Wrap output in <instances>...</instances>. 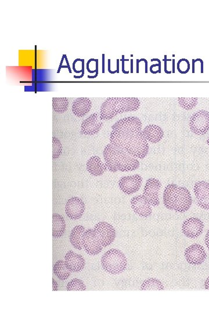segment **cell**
Here are the masks:
<instances>
[{
	"mask_svg": "<svg viewBox=\"0 0 209 313\" xmlns=\"http://www.w3.org/2000/svg\"><path fill=\"white\" fill-rule=\"evenodd\" d=\"M86 286L81 279L74 278L70 281L67 285V291H85Z\"/></svg>",
	"mask_w": 209,
	"mask_h": 313,
	"instance_id": "27",
	"label": "cell"
},
{
	"mask_svg": "<svg viewBox=\"0 0 209 313\" xmlns=\"http://www.w3.org/2000/svg\"><path fill=\"white\" fill-rule=\"evenodd\" d=\"M172 73H175V59H172Z\"/></svg>",
	"mask_w": 209,
	"mask_h": 313,
	"instance_id": "40",
	"label": "cell"
},
{
	"mask_svg": "<svg viewBox=\"0 0 209 313\" xmlns=\"http://www.w3.org/2000/svg\"><path fill=\"white\" fill-rule=\"evenodd\" d=\"M91 108L90 99L88 98H79L73 103L72 112L78 117H83L90 111Z\"/></svg>",
	"mask_w": 209,
	"mask_h": 313,
	"instance_id": "18",
	"label": "cell"
},
{
	"mask_svg": "<svg viewBox=\"0 0 209 313\" xmlns=\"http://www.w3.org/2000/svg\"><path fill=\"white\" fill-rule=\"evenodd\" d=\"M87 169L91 175L95 176H101L107 171V165L98 156H93L87 162Z\"/></svg>",
	"mask_w": 209,
	"mask_h": 313,
	"instance_id": "19",
	"label": "cell"
},
{
	"mask_svg": "<svg viewBox=\"0 0 209 313\" xmlns=\"http://www.w3.org/2000/svg\"><path fill=\"white\" fill-rule=\"evenodd\" d=\"M119 61H120V60L117 59V69H116V71H117V73H119Z\"/></svg>",
	"mask_w": 209,
	"mask_h": 313,
	"instance_id": "45",
	"label": "cell"
},
{
	"mask_svg": "<svg viewBox=\"0 0 209 313\" xmlns=\"http://www.w3.org/2000/svg\"><path fill=\"white\" fill-rule=\"evenodd\" d=\"M205 288L207 289H209V276L205 282Z\"/></svg>",
	"mask_w": 209,
	"mask_h": 313,
	"instance_id": "39",
	"label": "cell"
},
{
	"mask_svg": "<svg viewBox=\"0 0 209 313\" xmlns=\"http://www.w3.org/2000/svg\"><path fill=\"white\" fill-rule=\"evenodd\" d=\"M53 284V291H57L58 288V285L57 282H56L54 278L52 279Z\"/></svg>",
	"mask_w": 209,
	"mask_h": 313,
	"instance_id": "33",
	"label": "cell"
},
{
	"mask_svg": "<svg viewBox=\"0 0 209 313\" xmlns=\"http://www.w3.org/2000/svg\"><path fill=\"white\" fill-rule=\"evenodd\" d=\"M85 231L84 226H76L73 229L70 235V241L74 248L79 250H82L83 248V237Z\"/></svg>",
	"mask_w": 209,
	"mask_h": 313,
	"instance_id": "21",
	"label": "cell"
},
{
	"mask_svg": "<svg viewBox=\"0 0 209 313\" xmlns=\"http://www.w3.org/2000/svg\"><path fill=\"white\" fill-rule=\"evenodd\" d=\"M195 59H192V73H195Z\"/></svg>",
	"mask_w": 209,
	"mask_h": 313,
	"instance_id": "41",
	"label": "cell"
},
{
	"mask_svg": "<svg viewBox=\"0 0 209 313\" xmlns=\"http://www.w3.org/2000/svg\"><path fill=\"white\" fill-rule=\"evenodd\" d=\"M82 242L83 248L89 255H97L104 248L94 229H90L85 231Z\"/></svg>",
	"mask_w": 209,
	"mask_h": 313,
	"instance_id": "7",
	"label": "cell"
},
{
	"mask_svg": "<svg viewBox=\"0 0 209 313\" xmlns=\"http://www.w3.org/2000/svg\"><path fill=\"white\" fill-rule=\"evenodd\" d=\"M144 137L147 141L152 143H157L161 141L164 136L163 129L157 125H149L142 130Z\"/></svg>",
	"mask_w": 209,
	"mask_h": 313,
	"instance_id": "20",
	"label": "cell"
},
{
	"mask_svg": "<svg viewBox=\"0 0 209 313\" xmlns=\"http://www.w3.org/2000/svg\"><path fill=\"white\" fill-rule=\"evenodd\" d=\"M69 101L66 98H54L52 99L53 110L58 113H64L68 111Z\"/></svg>",
	"mask_w": 209,
	"mask_h": 313,
	"instance_id": "25",
	"label": "cell"
},
{
	"mask_svg": "<svg viewBox=\"0 0 209 313\" xmlns=\"http://www.w3.org/2000/svg\"><path fill=\"white\" fill-rule=\"evenodd\" d=\"M108 72L111 73V74H115V73H117V71L112 72L111 70V59H108Z\"/></svg>",
	"mask_w": 209,
	"mask_h": 313,
	"instance_id": "37",
	"label": "cell"
},
{
	"mask_svg": "<svg viewBox=\"0 0 209 313\" xmlns=\"http://www.w3.org/2000/svg\"><path fill=\"white\" fill-rule=\"evenodd\" d=\"M190 128L195 135H204L209 131V112L201 110L191 116Z\"/></svg>",
	"mask_w": 209,
	"mask_h": 313,
	"instance_id": "6",
	"label": "cell"
},
{
	"mask_svg": "<svg viewBox=\"0 0 209 313\" xmlns=\"http://www.w3.org/2000/svg\"><path fill=\"white\" fill-rule=\"evenodd\" d=\"M164 286L158 279L151 278L146 279L141 286V290H164Z\"/></svg>",
	"mask_w": 209,
	"mask_h": 313,
	"instance_id": "24",
	"label": "cell"
},
{
	"mask_svg": "<svg viewBox=\"0 0 209 313\" xmlns=\"http://www.w3.org/2000/svg\"><path fill=\"white\" fill-rule=\"evenodd\" d=\"M164 203L165 207L170 210L183 213L191 208L192 199L187 189L170 184L165 189Z\"/></svg>",
	"mask_w": 209,
	"mask_h": 313,
	"instance_id": "3",
	"label": "cell"
},
{
	"mask_svg": "<svg viewBox=\"0 0 209 313\" xmlns=\"http://www.w3.org/2000/svg\"><path fill=\"white\" fill-rule=\"evenodd\" d=\"M103 155L107 168L112 172L135 171L140 165L137 158L111 143L105 148Z\"/></svg>",
	"mask_w": 209,
	"mask_h": 313,
	"instance_id": "2",
	"label": "cell"
},
{
	"mask_svg": "<svg viewBox=\"0 0 209 313\" xmlns=\"http://www.w3.org/2000/svg\"><path fill=\"white\" fill-rule=\"evenodd\" d=\"M53 236L55 238L61 237L64 234L66 224L62 216L54 214L52 216Z\"/></svg>",
	"mask_w": 209,
	"mask_h": 313,
	"instance_id": "22",
	"label": "cell"
},
{
	"mask_svg": "<svg viewBox=\"0 0 209 313\" xmlns=\"http://www.w3.org/2000/svg\"><path fill=\"white\" fill-rule=\"evenodd\" d=\"M139 59H137V73H139Z\"/></svg>",
	"mask_w": 209,
	"mask_h": 313,
	"instance_id": "44",
	"label": "cell"
},
{
	"mask_svg": "<svg viewBox=\"0 0 209 313\" xmlns=\"http://www.w3.org/2000/svg\"><path fill=\"white\" fill-rule=\"evenodd\" d=\"M62 152V145L58 138H52V157L56 159L59 157Z\"/></svg>",
	"mask_w": 209,
	"mask_h": 313,
	"instance_id": "28",
	"label": "cell"
},
{
	"mask_svg": "<svg viewBox=\"0 0 209 313\" xmlns=\"http://www.w3.org/2000/svg\"><path fill=\"white\" fill-rule=\"evenodd\" d=\"M142 61H144L145 63V73H148V61H147V60H146L145 59H139V62H141Z\"/></svg>",
	"mask_w": 209,
	"mask_h": 313,
	"instance_id": "35",
	"label": "cell"
},
{
	"mask_svg": "<svg viewBox=\"0 0 209 313\" xmlns=\"http://www.w3.org/2000/svg\"><path fill=\"white\" fill-rule=\"evenodd\" d=\"M161 186V182L156 178L149 179L146 182L143 195L152 206H157L160 204L159 193Z\"/></svg>",
	"mask_w": 209,
	"mask_h": 313,
	"instance_id": "11",
	"label": "cell"
},
{
	"mask_svg": "<svg viewBox=\"0 0 209 313\" xmlns=\"http://www.w3.org/2000/svg\"><path fill=\"white\" fill-rule=\"evenodd\" d=\"M53 270L56 277L62 281L68 279L71 273V271L66 266L65 262L62 260H59L56 262Z\"/></svg>",
	"mask_w": 209,
	"mask_h": 313,
	"instance_id": "23",
	"label": "cell"
},
{
	"mask_svg": "<svg viewBox=\"0 0 209 313\" xmlns=\"http://www.w3.org/2000/svg\"><path fill=\"white\" fill-rule=\"evenodd\" d=\"M141 103L137 98H109L102 103L100 116L109 120L121 113L137 111Z\"/></svg>",
	"mask_w": 209,
	"mask_h": 313,
	"instance_id": "4",
	"label": "cell"
},
{
	"mask_svg": "<svg viewBox=\"0 0 209 313\" xmlns=\"http://www.w3.org/2000/svg\"><path fill=\"white\" fill-rule=\"evenodd\" d=\"M204 222L200 219L192 217L186 219L182 225L181 231L186 237L196 238L200 237L203 233Z\"/></svg>",
	"mask_w": 209,
	"mask_h": 313,
	"instance_id": "9",
	"label": "cell"
},
{
	"mask_svg": "<svg viewBox=\"0 0 209 313\" xmlns=\"http://www.w3.org/2000/svg\"><path fill=\"white\" fill-rule=\"evenodd\" d=\"M197 98H179L178 102L182 108L186 111H190L198 104Z\"/></svg>",
	"mask_w": 209,
	"mask_h": 313,
	"instance_id": "26",
	"label": "cell"
},
{
	"mask_svg": "<svg viewBox=\"0 0 209 313\" xmlns=\"http://www.w3.org/2000/svg\"><path fill=\"white\" fill-rule=\"evenodd\" d=\"M102 122L100 115L95 113L83 121L81 125L82 134L92 136L97 134L102 128Z\"/></svg>",
	"mask_w": 209,
	"mask_h": 313,
	"instance_id": "13",
	"label": "cell"
},
{
	"mask_svg": "<svg viewBox=\"0 0 209 313\" xmlns=\"http://www.w3.org/2000/svg\"><path fill=\"white\" fill-rule=\"evenodd\" d=\"M132 210L140 217L148 218L152 212L151 204L144 195L135 196L131 199Z\"/></svg>",
	"mask_w": 209,
	"mask_h": 313,
	"instance_id": "15",
	"label": "cell"
},
{
	"mask_svg": "<svg viewBox=\"0 0 209 313\" xmlns=\"http://www.w3.org/2000/svg\"><path fill=\"white\" fill-rule=\"evenodd\" d=\"M85 211V204L81 198H70L65 206V212L70 219L78 220L82 218Z\"/></svg>",
	"mask_w": 209,
	"mask_h": 313,
	"instance_id": "16",
	"label": "cell"
},
{
	"mask_svg": "<svg viewBox=\"0 0 209 313\" xmlns=\"http://www.w3.org/2000/svg\"><path fill=\"white\" fill-rule=\"evenodd\" d=\"M164 57H165V59H164V61L165 62V73H167V74H171V73H172V71H168L167 66V62L172 61V60L167 59V55H165Z\"/></svg>",
	"mask_w": 209,
	"mask_h": 313,
	"instance_id": "30",
	"label": "cell"
},
{
	"mask_svg": "<svg viewBox=\"0 0 209 313\" xmlns=\"http://www.w3.org/2000/svg\"><path fill=\"white\" fill-rule=\"evenodd\" d=\"M131 67H130V73H133V59H131Z\"/></svg>",
	"mask_w": 209,
	"mask_h": 313,
	"instance_id": "43",
	"label": "cell"
},
{
	"mask_svg": "<svg viewBox=\"0 0 209 313\" xmlns=\"http://www.w3.org/2000/svg\"><path fill=\"white\" fill-rule=\"evenodd\" d=\"M102 268L112 274H119L127 268V260L125 255L117 249L106 252L101 259Z\"/></svg>",
	"mask_w": 209,
	"mask_h": 313,
	"instance_id": "5",
	"label": "cell"
},
{
	"mask_svg": "<svg viewBox=\"0 0 209 313\" xmlns=\"http://www.w3.org/2000/svg\"><path fill=\"white\" fill-rule=\"evenodd\" d=\"M185 257L189 264L192 265H200L207 259V254L203 246L194 244L185 249Z\"/></svg>",
	"mask_w": 209,
	"mask_h": 313,
	"instance_id": "10",
	"label": "cell"
},
{
	"mask_svg": "<svg viewBox=\"0 0 209 313\" xmlns=\"http://www.w3.org/2000/svg\"><path fill=\"white\" fill-rule=\"evenodd\" d=\"M197 204L205 210H209V184L205 181L196 183L194 189Z\"/></svg>",
	"mask_w": 209,
	"mask_h": 313,
	"instance_id": "14",
	"label": "cell"
},
{
	"mask_svg": "<svg viewBox=\"0 0 209 313\" xmlns=\"http://www.w3.org/2000/svg\"><path fill=\"white\" fill-rule=\"evenodd\" d=\"M198 61L199 62H201V73H204V61H202V60L201 59H195V62H198Z\"/></svg>",
	"mask_w": 209,
	"mask_h": 313,
	"instance_id": "36",
	"label": "cell"
},
{
	"mask_svg": "<svg viewBox=\"0 0 209 313\" xmlns=\"http://www.w3.org/2000/svg\"><path fill=\"white\" fill-rule=\"evenodd\" d=\"M207 143H208V145L209 146V139H208V141H207Z\"/></svg>",
	"mask_w": 209,
	"mask_h": 313,
	"instance_id": "46",
	"label": "cell"
},
{
	"mask_svg": "<svg viewBox=\"0 0 209 313\" xmlns=\"http://www.w3.org/2000/svg\"><path fill=\"white\" fill-rule=\"evenodd\" d=\"M205 244L207 245L209 251V229L207 233V235L205 236Z\"/></svg>",
	"mask_w": 209,
	"mask_h": 313,
	"instance_id": "32",
	"label": "cell"
},
{
	"mask_svg": "<svg viewBox=\"0 0 209 313\" xmlns=\"http://www.w3.org/2000/svg\"><path fill=\"white\" fill-rule=\"evenodd\" d=\"M177 69L181 74H187L190 70V63L187 59H180L177 62Z\"/></svg>",
	"mask_w": 209,
	"mask_h": 313,
	"instance_id": "29",
	"label": "cell"
},
{
	"mask_svg": "<svg viewBox=\"0 0 209 313\" xmlns=\"http://www.w3.org/2000/svg\"><path fill=\"white\" fill-rule=\"evenodd\" d=\"M94 229L104 248L107 247L114 241L116 235L115 230L107 222L98 223Z\"/></svg>",
	"mask_w": 209,
	"mask_h": 313,
	"instance_id": "8",
	"label": "cell"
},
{
	"mask_svg": "<svg viewBox=\"0 0 209 313\" xmlns=\"http://www.w3.org/2000/svg\"><path fill=\"white\" fill-rule=\"evenodd\" d=\"M142 184V178L139 175L124 176L119 181V188L127 195L134 194L138 192L141 188Z\"/></svg>",
	"mask_w": 209,
	"mask_h": 313,
	"instance_id": "12",
	"label": "cell"
},
{
	"mask_svg": "<svg viewBox=\"0 0 209 313\" xmlns=\"http://www.w3.org/2000/svg\"><path fill=\"white\" fill-rule=\"evenodd\" d=\"M66 266L72 272H80L85 267V262L83 256L70 251L65 256Z\"/></svg>",
	"mask_w": 209,
	"mask_h": 313,
	"instance_id": "17",
	"label": "cell"
},
{
	"mask_svg": "<svg viewBox=\"0 0 209 313\" xmlns=\"http://www.w3.org/2000/svg\"><path fill=\"white\" fill-rule=\"evenodd\" d=\"M105 73V55L102 54V73Z\"/></svg>",
	"mask_w": 209,
	"mask_h": 313,
	"instance_id": "38",
	"label": "cell"
},
{
	"mask_svg": "<svg viewBox=\"0 0 209 313\" xmlns=\"http://www.w3.org/2000/svg\"><path fill=\"white\" fill-rule=\"evenodd\" d=\"M63 56H64V58L66 59V63H67V66H68V68H69L68 69H69V71L70 73H72L71 69V68H70V65L69 64V62L68 61V59H67V58H66V55H64Z\"/></svg>",
	"mask_w": 209,
	"mask_h": 313,
	"instance_id": "42",
	"label": "cell"
},
{
	"mask_svg": "<svg viewBox=\"0 0 209 313\" xmlns=\"http://www.w3.org/2000/svg\"><path fill=\"white\" fill-rule=\"evenodd\" d=\"M82 71H83V73H82V75L81 76H74V78H82L83 77H84V60H82Z\"/></svg>",
	"mask_w": 209,
	"mask_h": 313,
	"instance_id": "34",
	"label": "cell"
},
{
	"mask_svg": "<svg viewBox=\"0 0 209 313\" xmlns=\"http://www.w3.org/2000/svg\"><path fill=\"white\" fill-rule=\"evenodd\" d=\"M121 61L122 62V72L125 73V74H128L130 72L129 71H125V61H129V59H125V55H122V59H121Z\"/></svg>",
	"mask_w": 209,
	"mask_h": 313,
	"instance_id": "31",
	"label": "cell"
},
{
	"mask_svg": "<svg viewBox=\"0 0 209 313\" xmlns=\"http://www.w3.org/2000/svg\"><path fill=\"white\" fill-rule=\"evenodd\" d=\"M142 126L141 121L136 117L120 119L112 126L110 143L136 158L144 159L148 154L149 146Z\"/></svg>",
	"mask_w": 209,
	"mask_h": 313,
	"instance_id": "1",
	"label": "cell"
}]
</instances>
